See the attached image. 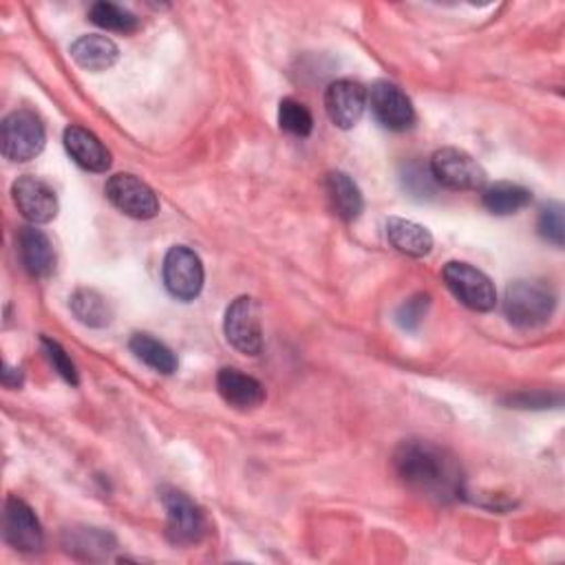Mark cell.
<instances>
[{
	"label": "cell",
	"mask_w": 565,
	"mask_h": 565,
	"mask_svg": "<svg viewBox=\"0 0 565 565\" xmlns=\"http://www.w3.org/2000/svg\"><path fill=\"white\" fill-rule=\"evenodd\" d=\"M394 468L411 491L429 500L446 504L464 495V476L457 457L433 442H402L394 455Z\"/></svg>",
	"instance_id": "6da1fadb"
},
{
	"label": "cell",
	"mask_w": 565,
	"mask_h": 565,
	"mask_svg": "<svg viewBox=\"0 0 565 565\" xmlns=\"http://www.w3.org/2000/svg\"><path fill=\"white\" fill-rule=\"evenodd\" d=\"M556 308L554 292L541 280H515L504 297L506 318L519 329H534L550 321Z\"/></svg>",
	"instance_id": "7a4b0ae2"
},
{
	"label": "cell",
	"mask_w": 565,
	"mask_h": 565,
	"mask_svg": "<svg viewBox=\"0 0 565 565\" xmlns=\"http://www.w3.org/2000/svg\"><path fill=\"white\" fill-rule=\"evenodd\" d=\"M444 282L450 290V294L473 312H491L497 303V292L491 278L480 272L478 267L461 263V261H450L446 263L444 272Z\"/></svg>",
	"instance_id": "3957f363"
},
{
	"label": "cell",
	"mask_w": 565,
	"mask_h": 565,
	"mask_svg": "<svg viewBox=\"0 0 565 565\" xmlns=\"http://www.w3.org/2000/svg\"><path fill=\"white\" fill-rule=\"evenodd\" d=\"M166 508V534L175 545H195L206 534V517L202 508L181 491L161 489Z\"/></svg>",
	"instance_id": "277c9868"
},
{
	"label": "cell",
	"mask_w": 565,
	"mask_h": 565,
	"mask_svg": "<svg viewBox=\"0 0 565 565\" xmlns=\"http://www.w3.org/2000/svg\"><path fill=\"white\" fill-rule=\"evenodd\" d=\"M0 142H3V155L10 161H32L45 148V127L36 113L14 111L3 122Z\"/></svg>",
	"instance_id": "5b68a950"
},
{
	"label": "cell",
	"mask_w": 565,
	"mask_h": 565,
	"mask_svg": "<svg viewBox=\"0 0 565 565\" xmlns=\"http://www.w3.org/2000/svg\"><path fill=\"white\" fill-rule=\"evenodd\" d=\"M166 290L177 301H195L204 288L202 259L185 245H175L164 259Z\"/></svg>",
	"instance_id": "8992f818"
},
{
	"label": "cell",
	"mask_w": 565,
	"mask_h": 565,
	"mask_svg": "<svg viewBox=\"0 0 565 565\" xmlns=\"http://www.w3.org/2000/svg\"><path fill=\"white\" fill-rule=\"evenodd\" d=\"M431 175L435 183L450 191H480L486 183L482 166L459 148H442L431 157Z\"/></svg>",
	"instance_id": "52a82bcc"
},
{
	"label": "cell",
	"mask_w": 565,
	"mask_h": 565,
	"mask_svg": "<svg viewBox=\"0 0 565 565\" xmlns=\"http://www.w3.org/2000/svg\"><path fill=\"white\" fill-rule=\"evenodd\" d=\"M226 338L228 342L248 356H259L263 349V323L261 308L254 299L241 297L226 312Z\"/></svg>",
	"instance_id": "ba28073f"
},
{
	"label": "cell",
	"mask_w": 565,
	"mask_h": 565,
	"mask_svg": "<svg viewBox=\"0 0 565 565\" xmlns=\"http://www.w3.org/2000/svg\"><path fill=\"white\" fill-rule=\"evenodd\" d=\"M373 118L389 131H407L416 122V111L407 93L394 82H375L366 96Z\"/></svg>",
	"instance_id": "9c48e42d"
},
{
	"label": "cell",
	"mask_w": 565,
	"mask_h": 565,
	"mask_svg": "<svg viewBox=\"0 0 565 565\" xmlns=\"http://www.w3.org/2000/svg\"><path fill=\"white\" fill-rule=\"evenodd\" d=\"M109 202L133 219H153L159 213V200L153 188L135 175H116L107 183Z\"/></svg>",
	"instance_id": "30bf717a"
},
{
	"label": "cell",
	"mask_w": 565,
	"mask_h": 565,
	"mask_svg": "<svg viewBox=\"0 0 565 565\" xmlns=\"http://www.w3.org/2000/svg\"><path fill=\"white\" fill-rule=\"evenodd\" d=\"M12 195L19 213L32 221V224H49L58 215V197L53 193V188L32 175H25L14 181Z\"/></svg>",
	"instance_id": "8fae6325"
},
{
	"label": "cell",
	"mask_w": 565,
	"mask_h": 565,
	"mask_svg": "<svg viewBox=\"0 0 565 565\" xmlns=\"http://www.w3.org/2000/svg\"><path fill=\"white\" fill-rule=\"evenodd\" d=\"M366 107V91L362 84L353 80H336L329 84L325 93V109L329 120L342 129L349 131L353 129Z\"/></svg>",
	"instance_id": "7c38bea8"
},
{
	"label": "cell",
	"mask_w": 565,
	"mask_h": 565,
	"mask_svg": "<svg viewBox=\"0 0 565 565\" xmlns=\"http://www.w3.org/2000/svg\"><path fill=\"white\" fill-rule=\"evenodd\" d=\"M3 532L5 541L21 550V552H38L43 548L45 534L36 513L19 497H10L5 502V517H3Z\"/></svg>",
	"instance_id": "4fadbf2b"
},
{
	"label": "cell",
	"mask_w": 565,
	"mask_h": 565,
	"mask_svg": "<svg viewBox=\"0 0 565 565\" xmlns=\"http://www.w3.org/2000/svg\"><path fill=\"white\" fill-rule=\"evenodd\" d=\"M217 389L221 398L239 409V411H252L263 405L265 400V389L263 385L252 378V375L239 371V369H221L217 375Z\"/></svg>",
	"instance_id": "5bb4252c"
},
{
	"label": "cell",
	"mask_w": 565,
	"mask_h": 565,
	"mask_svg": "<svg viewBox=\"0 0 565 565\" xmlns=\"http://www.w3.org/2000/svg\"><path fill=\"white\" fill-rule=\"evenodd\" d=\"M67 153L73 157L77 166L91 172H107L111 166V153L105 144L82 127H69L64 131Z\"/></svg>",
	"instance_id": "9a60e30c"
},
{
	"label": "cell",
	"mask_w": 565,
	"mask_h": 565,
	"mask_svg": "<svg viewBox=\"0 0 565 565\" xmlns=\"http://www.w3.org/2000/svg\"><path fill=\"white\" fill-rule=\"evenodd\" d=\"M19 252L25 269L34 278H47L56 267V252L49 237L38 228H23L19 232Z\"/></svg>",
	"instance_id": "2e32d148"
},
{
	"label": "cell",
	"mask_w": 565,
	"mask_h": 565,
	"mask_svg": "<svg viewBox=\"0 0 565 565\" xmlns=\"http://www.w3.org/2000/svg\"><path fill=\"white\" fill-rule=\"evenodd\" d=\"M71 58L86 71H107L118 62L120 49L111 38L91 34L71 45Z\"/></svg>",
	"instance_id": "e0dca14e"
},
{
	"label": "cell",
	"mask_w": 565,
	"mask_h": 565,
	"mask_svg": "<svg viewBox=\"0 0 565 565\" xmlns=\"http://www.w3.org/2000/svg\"><path fill=\"white\" fill-rule=\"evenodd\" d=\"M325 188H327V195H329V202L336 211V215L342 219V221H356L362 213V195H360V188L356 185V181L340 172V170H334L327 175L325 179Z\"/></svg>",
	"instance_id": "ac0fdd59"
},
{
	"label": "cell",
	"mask_w": 565,
	"mask_h": 565,
	"mask_svg": "<svg viewBox=\"0 0 565 565\" xmlns=\"http://www.w3.org/2000/svg\"><path fill=\"white\" fill-rule=\"evenodd\" d=\"M387 239L398 252L409 256H426L433 250V235L424 226L398 217L387 221Z\"/></svg>",
	"instance_id": "d6986e66"
},
{
	"label": "cell",
	"mask_w": 565,
	"mask_h": 565,
	"mask_svg": "<svg viewBox=\"0 0 565 565\" xmlns=\"http://www.w3.org/2000/svg\"><path fill=\"white\" fill-rule=\"evenodd\" d=\"M530 202H532V193L528 191V188H524L519 183H510V181L493 183L482 195L484 208L497 217L515 215V213L524 211Z\"/></svg>",
	"instance_id": "ffe728a7"
},
{
	"label": "cell",
	"mask_w": 565,
	"mask_h": 565,
	"mask_svg": "<svg viewBox=\"0 0 565 565\" xmlns=\"http://www.w3.org/2000/svg\"><path fill=\"white\" fill-rule=\"evenodd\" d=\"M71 312L88 327H107L113 318L109 301L96 290H77L71 297Z\"/></svg>",
	"instance_id": "44dd1931"
},
{
	"label": "cell",
	"mask_w": 565,
	"mask_h": 565,
	"mask_svg": "<svg viewBox=\"0 0 565 565\" xmlns=\"http://www.w3.org/2000/svg\"><path fill=\"white\" fill-rule=\"evenodd\" d=\"M131 351L135 353L137 360H142L144 364H148L151 369L159 371V373H175L177 371V358L175 353L159 342L157 338H153L151 334H135L129 342Z\"/></svg>",
	"instance_id": "7402d4cb"
},
{
	"label": "cell",
	"mask_w": 565,
	"mask_h": 565,
	"mask_svg": "<svg viewBox=\"0 0 565 565\" xmlns=\"http://www.w3.org/2000/svg\"><path fill=\"white\" fill-rule=\"evenodd\" d=\"M88 19L98 27L118 34H133L140 27L137 19L116 3H96L88 10Z\"/></svg>",
	"instance_id": "603a6c76"
},
{
	"label": "cell",
	"mask_w": 565,
	"mask_h": 565,
	"mask_svg": "<svg viewBox=\"0 0 565 565\" xmlns=\"http://www.w3.org/2000/svg\"><path fill=\"white\" fill-rule=\"evenodd\" d=\"M278 124L282 131L294 137H308L314 129V118L303 103L286 98L278 107Z\"/></svg>",
	"instance_id": "cb8c5ba5"
},
{
	"label": "cell",
	"mask_w": 565,
	"mask_h": 565,
	"mask_svg": "<svg viewBox=\"0 0 565 565\" xmlns=\"http://www.w3.org/2000/svg\"><path fill=\"white\" fill-rule=\"evenodd\" d=\"M537 230L539 235L554 243L556 248L563 245L565 239V219H563V206L561 204H548L541 208L539 219H537Z\"/></svg>",
	"instance_id": "d4e9b609"
},
{
	"label": "cell",
	"mask_w": 565,
	"mask_h": 565,
	"mask_svg": "<svg viewBox=\"0 0 565 565\" xmlns=\"http://www.w3.org/2000/svg\"><path fill=\"white\" fill-rule=\"evenodd\" d=\"M429 305H431L429 294H416V297H411L407 303L400 305V310H398V314H396L398 325H400L402 329H409V332L418 329V325H420L422 318L426 316Z\"/></svg>",
	"instance_id": "484cf974"
},
{
	"label": "cell",
	"mask_w": 565,
	"mask_h": 565,
	"mask_svg": "<svg viewBox=\"0 0 565 565\" xmlns=\"http://www.w3.org/2000/svg\"><path fill=\"white\" fill-rule=\"evenodd\" d=\"M43 349L49 358V362L53 364V369L62 375V378L69 383V385H77V371H75V364L71 362V358L67 356V351L51 338H43Z\"/></svg>",
	"instance_id": "4316f807"
},
{
	"label": "cell",
	"mask_w": 565,
	"mask_h": 565,
	"mask_svg": "<svg viewBox=\"0 0 565 565\" xmlns=\"http://www.w3.org/2000/svg\"><path fill=\"white\" fill-rule=\"evenodd\" d=\"M405 185L418 197H429L435 193V179L431 170H424L420 164H411L405 170Z\"/></svg>",
	"instance_id": "83f0119b"
},
{
	"label": "cell",
	"mask_w": 565,
	"mask_h": 565,
	"mask_svg": "<svg viewBox=\"0 0 565 565\" xmlns=\"http://www.w3.org/2000/svg\"><path fill=\"white\" fill-rule=\"evenodd\" d=\"M3 383H5V387H8V389H19V387H21V383H23L19 369H12L10 364H5V371H3Z\"/></svg>",
	"instance_id": "f1b7e54d"
}]
</instances>
